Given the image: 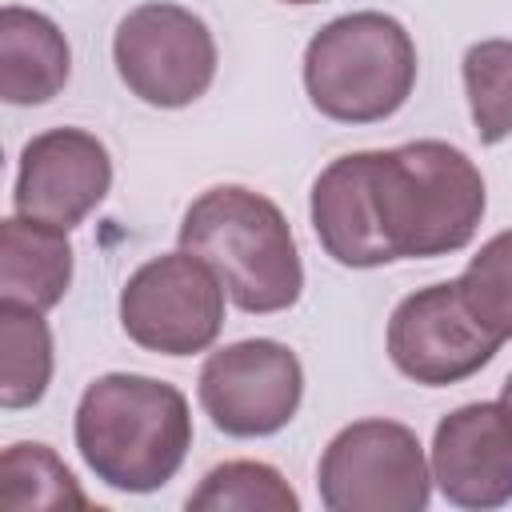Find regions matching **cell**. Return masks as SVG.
Segmentation results:
<instances>
[{
    "instance_id": "cell-1",
    "label": "cell",
    "mask_w": 512,
    "mask_h": 512,
    "mask_svg": "<svg viewBox=\"0 0 512 512\" xmlns=\"http://www.w3.org/2000/svg\"><path fill=\"white\" fill-rule=\"evenodd\" d=\"M76 448L108 488L156 492L180 472L192 448L188 400L164 380L108 372L76 404Z\"/></svg>"
},
{
    "instance_id": "cell-8",
    "label": "cell",
    "mask_w": 512,
    "mask_h": 512,
    "mask_svg": "<svg viewBox=\"0 0 512 512\" xmlns=\"http://www.w3.org/2000/svg\"><path fill=\"white\" fill-rule=\"evenodd\" d=\"M500 344L504 340L476 320L456 280L404 296L388 320V356L396 372L428 388L476 376Z\"/></svg>"
},
{
    "instance_id": "cell-4",
    "label": "cell",
    "mask_w": 512,
    "mask_h": 512,
    "mask_svg": "<svg viewBox=\"0 0 512 512\" xmlns=\"http://www.w3.org/2000/svg\"><path fill=\"white\" fill-rule=\"evenodd\" d=\"M416 84V44L396 16L348 12L304 48V88L320 116L376 124L404 108Z\"/></svg>"
},
{
    "instance_id": "cell-21",
    "label": "cell",
    "mask_w": 512,
    "mask_h": 512,
    "mask_svg": "<svg viewBox=\"0 0 512 512\" xmlns=\"http://www.w3.org/2000/svg\"><path fill=\"white\" fill-rule=\"evenodd\" d=\"M284 4H320V0H284Z\"/></svg>"
},
{
    "instance_id": "cell-9",
    "label": "cell",
    "mask_w": 512,
    "mask_h": 512,
    "mask_svg": "<svg viewBox=\"0 0 512 512\" xmlns=\"http://www.w3.org/2000/svg\"><path fill=\"white\" fill-rule=\"evenodd\" d=\"M304 396V368L280 340H240L212 352L200 368V408L224 436L280 432Z\"/></svg>"
},
{
    "instance_id": "cell-14",
    "label": "cell",
    "mask_w": 512,
    "mask_h": 512,
    "mask_svg": "<svg viewBox=\"0 0 512 512\" xmlns=\"http://www.w3.org/2000/svg\"><path fill=\"white\" fill-rule=\"evenodd\" d=\"M72 284V244L56 224L8 216L0 224V300L56 308Z\"/></svg>"
},
{
    "instance_id": "cell-12",
    "label": "cell",
    "mask_w": 512,
    "mask_h": 512,
    "mask_svg": "<svg viewBox=\"0 0 512 512\" xmlns=\"http://www.w3.org/2000/svg\"><path fill=\"white\" fill-rule=\"evenodd\" d=\"M312 228L324 252L344 268L392 264L372 208V152L332 160L312 184Z\"/></svg>"
},
{
    "instance_id": "cell-5",
    "label": "cell",
    "mask_w": 512,
    "mask_h": 512,
    "mask_svg": "<svg viewBox=\"0 0 512 512\" xmlns=\"http://www.w3.org/2000/svg\"><path fill=\"white\" fill-rule=\"evenodd\" d=\"M316 484L332 512H420L432 496V464L408 424L356 420L328 440Z\"/></svg>"
},
{
    "instance_id": "cell-17",
    "label": "cell",
    "mask_w": 512,
    "mask_h": 512,
    "mask_svg": "<svg viewBox=\"0 0 512 512\" xmlns=\"http://www.w3.org/2000/svg\"><path fill=\"white\" fill-rule=\"evenodd\" d=\"M192 512H296L300 496L288 480L260 460H228L216 464L200 488L188 496Z\"/></svg>"
},
{
    "instance_id": "cell-20",
    "label": "cell",
    "mask_w": 512,
    "mask_h": 512,
    "mask_svg": "<svg viewBox=\"0 0 512 512\" xmlns=\"http://www.w3.org/2000/svg\"><path fill=\"white\" fill-rule=\"evenodd\" d=\"M500 404H504V408L512 412V372H508V380L500 384Z\"/></svg>"
},
{
    "instance_id": "cell-7",
    "label": "cell",
    "mask_w": 512,
    "mask_h": 512,
    "mask_svg": "<svg viewBox=\"0 0 512 512\" xmlns=\"http://www.w3.org/2000/svg\"><path fill=\"white\" fill-rule=\"evenodd\" d=\"M112 60L128 92L152 108H184L216 80V40L208 24L168 0L140 4L120 20Z\"/></svg>"
},
{
    "instance_id": "cell-16",
    "label": "cell",
    "mask_w": 512,
    "mask_h": 512,
    "mask_svg": "<svg viewBox=\"0 0 512 512\" xmlns=\"http://www.w3.org/2000/svg\"><path fill=\"white\" fill-rule=\"evenodd\" d=\"M0 504L8 512L28 508H88V496L80 492L76 476L64 468V460L48 444H8L0 456Z\"/></svg>"
},
{
    "instance_id": "cell-3",
    "label": "cell",
    "mask_w": 512,
    "mask_h": 512,
    "mask_svg": "<svg viewBox=\"0 0 512 512\" xmlns=\"http://www.w3.org/2000/svg\"><path fill=\"white\" fill-rule=\"evenodd\" d=\"M180 248L196 252L220 276L228 300L268 316L300 300L304 264L284 212L244 184L200 192L180 220Z\"/></svg>"
},
{
    "instance_id": "cell-6",
    "label": "cell",
    "mask_w": 512,
    "mask_h": 512,
    "mask_svg": "<svg viewBox=\"0 0 512 512\" xmlns=\"http://www.w3.org/2000/svg\"><path fill=\"white\" fill-rule=\"evenodd\" d=\"M224 284L196 252H164L140 264L120 288V328L160 356H192L224 328Z\"/></svg>"
},
{
    "instance_id": "cell-15",
    "label": "cell",
    "mask_w": 512,
    "mask_h": 512,
    "mask_svg": "<svg viewBox=\"0 0 512 512\" xmlns=\"http://www.w3.org/2000/svg\"><path fill=\"white\" fill-rule=\"evenodd\" d=\"M52 380V332L40 308L0 300V404L32 408Z\"/></svg>"
},
{
    "instance_id": "cell-2",
    "label": "cell",
    "mask_w": 512,
    "mask_h": 512,
    "mask_svg": "<svg viewBox=\"0 0 512 512\" xmlns=\"http://www.w3.org/2000/svg\"><path fill=\"white\" fill-rule=\"evenodd\" d=\"M480 168L444 140L372 152V208L392 260L460 252L484 220Z\"/></svg>"
},
{
    "instance_id": "cell-10",
    "label": "cell",
    "mask_w": 512,
    "mask_h": 512,
    "mask_svg": "<svg viewBox=\"0 0 512 512\" xmlns=\"http://www.w3.org/2000/svg\"><path fill=\"white\" fill-rule=\"evenodd\" d=\"M112 188V156L84 128H48L20 152L12 188L16 216L76 228Z\"/></svg>"
},
{
    "instance_id": "cell-19",
    "label": "cell",
    "mask_w": 512,
    "mask_h": 512,
    "mask_svg": "<svg viewBox=\"0 0 512 512\" xmlns=\"http://www.w3.org/2000/svg\"><path fill=\"white\" fill-rule=\"evenodd\" d=\"M456 284L476 320L492 336L512 340V228L484 240Z\"/></svg>"
},
{
    "instance_id": "cell-13",
    "label": "cell",
    "mask_w": 512,
    "mask_h": 512,
    "mask_svg": "<svg viewBox=\"0 0 512 512\" xmlns=\"http://www.w3.org/2000/svg\"><path fill=\"white\" fill-rule=\"evenodd\" d=\"M72 72L64 32L36 8L8 4L0 12V96L8 104L52 100Z\"/></svg>"
},
{
    "instance_id": "cell-18",
    "label": "cell",
    "mask_w": 512,
    "mask_h": 512,
    "mask_svg": "<svg viewBox=\"0 0 512 512\" xmlns=\"http://www.w3.org/2000/svg\"><path fill=\"white\" fill-rule=\"evenodd\" d=\"M464 92L480 144L512 136V40H480L464 52Z\"/></svg>"
},
{
    "instance_id": "cell-11",
    "label": "cell",
    "mask_w": 512,
    "mask_h": 512,
    "mask_svg": "<svg viewBox=\"0 0 512 512\" xmlns=\"http://www.w3.org/2000/svg\"><path fill=\"white\" fill-rule=\"evenodd\" d=\"M432 484L456 508H500L512 500V412L496 400L464 404L436 424Z\"/></svg>"
}]
</instances>
